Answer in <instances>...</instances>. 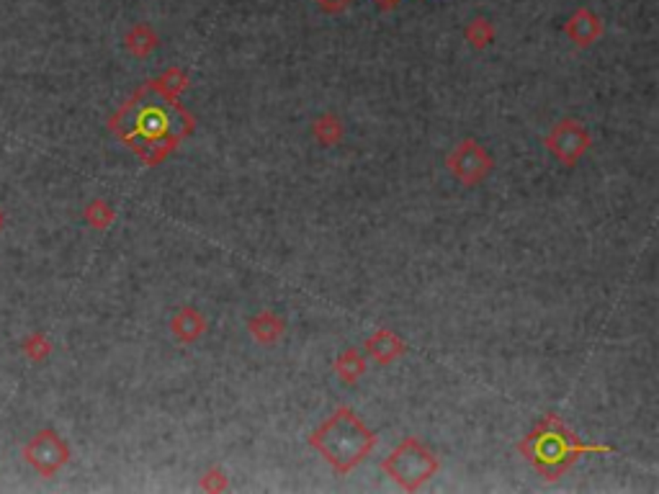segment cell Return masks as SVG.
I'll list each match as a JSON object with an SVG mask.
<instances>
[{"label": "cell", "mask_w": 659, "mask_h": 494, "mask_svg": "<svg viewBox=\"0 0 659 494\" xmlns=\"http://www.w3.org/2000/svg\"><path fill=\"white\" fill-rule=\"evenodd\" d=\"M153 96V104L145 101V93L139 88L108 122L111 131L122 142H127L147 168H157L165 157L173 155L178 145L194 131V119L188 111H183L180 101L173 104L160 98L157 93Z\"/></svg>", "instance_id": "obj_1"}, {"label": "cell", "mask_w": 659, "mask_h": 494, "mask_svg": "<svg viewBox=\"0 0 659 494\" xmlns=\"http://www.w3.org/2000/svg\"><path fill=\"white\" fill-rule=\"evenodd\" d=\"M520 456L531 464L546 482H557L583 456L590 453H613V445L584 443L559 415H546L531 433L518 443Z\"/></svg>", "instance_id": "obj_2"}, {"label": "cell", "mask_w": 659, "mask_h": 494, "mask_svg": "<svg viewBox=\"0 0 659 494\" xmlns=\"http://www.w3.org/2000/svg\"><path fill=\"white\" fill-rule=\"evenodd\" d=\"M306 443L340 476H345L371 456V451L377 448V433L351 407L343 404L306 438Z\"/></svg>", "instance_id": "obj_3"}, {"label": "cell", "mask_w": 659, "mask_h": 494, "mask_svg": "<svg viewBox=\"0 0 659 494\" xmlns=\"http://www.w3.org/2000/svg\"><path fill=\"white\" fill-rule=\"evenodd\" d=\"M441 461L438 456L433 453L431 448L423 441L407 435L405 441L400 443L384 461H381V471L394 482L400 484V490L405 492H417L423 490L433 476L438 474Z\"/></svg>", "instance_id": "obj_4"}, {"label": "cell", "mask_w": 659, "mask_h": 494, "mask_svg": "<svg viewBox=\"0 0 659 494\" xmlns=\"http://www.w3.org/2000/svg\"><path fill=\"white\" fill-rule=\"evenodd\" d=\"M70 459H73L70 443L52 427L36 430L24 445V461L44 479L60 474L62 468L70 464Z\"/></svg>", "instance_id": "obj_5"}, {"label": "cell", "mask_w": 659, "mask_h": 494, "mask_svg": "<svg viewBox=\"0 0 659 494\" xmlns=\"http://www.w3.org/2000/svg\"><path fill=\"white\" fill-rule=\"evenodd\" d=\"M446 168L461 185L474 188V185L487 181V176L492 173L495 162H492V155L484 150L477 139H464L449 153Z\"/></svg>", "instance_id": "obj_6"}, {"label": "cell", "mask_w": 659, "mask_h": 494, "mask_svg": "<svg viewBox=\"0 0 659 494\" xmlns=\"http://www.w3.org/2000/svg\"><path fill=\"white\" fill-rule=\"evenodd\" d=\"M544 145H546V150L557 157L561 165L572 168V165H577L587 155L592 139H590V131H587L583 122H577V119H561V122H557L549 129Z\"/></svg>", "instance_id": "obj_7"}, {"label": "cell", "mask_w": 659, "mask_h": 494, "mask_svg": "<svg viewBox=\"0 0 659 494\" xmlns=\"http://www.w3.org/2000/svg\"><path fill=\"white\" fill-rule=\"evenodd\" d=\"M603 19L592 11V8H577L569 19H567V24H564V34H567V39L575 44V47H592L600 36H603Z\"/></svg>", "instance_id": "obj_8"}, {"label": "cell", "mask_w": 659, "mask_h": 494, "mask_svg": "<svg viewBox=\"0 0 659 494\" xmlns=\"http://www.w3.org/2000/svg\"><path fill=\"white\" fill-rule=\"evenodd\" d=\"M366 356L379 365H389L407 356V342L392 330H377L363 345Z\"/></svg>", "instance_id": "obj_9"}, {"label": "cell", "mask_w": 659, "mask_h": 494, "mask_svg": "<svg viewBox=\"0 0 659 494\" xmlns=\"http://www.w3.org/2000/svg\"><path fill=\"white\" fill-rule=\"evenodd\" d=\"M171 335L180 342V345H194L206 335V317H203L196 307H180L173 317H171Z\"/></svg>", "instance_id": "obj_10"}, {"label": "cell", "mask_w": 659, "mask_h": 494, "mask_svg": "<svg viewBox=\"0 0 659 494\" xmlns=\"http://www.w3.org/2000/svg\"><path fill=\"white\" fill-rule=\"evenodd\" d=\"M248 333L260 345H276L283 338V333H286V319L281 314L271 312V310L255 312L248 319Z\"/></svg>", "instance_id": "obj_11"}, {"label": "cell", "mask_w": 659, "mask_h": 494, "mask_svg": "<svg viewBox=\"0 0 659 494\" xmlns=\"http://www.w3.org/2000/svg\"><path fill=\"white\" fill-rule=\"evenodd\" d=\"M145 85H147L153 93H157L160 98H165V101H173V104H176L178 98H180V93L188 88V73H186L183 67L173 65V67H168L163 75L147 80Z\"/></svg>", "instance_id": "obj_12"}, {"label": "cell", "mask_w": 659, "mask_h": 494, "mask_svg": "<svg viewBox=\"0 0 659 494\" xmlns=\"http://www.w3.org/2000/svg\"><path fill=\"white\" fill-rule=\"evenodd\" d=\"M160 47V36L150 24H134L124 34V50L137 59H147Z\"/></svg>", "instance_id": "obj_13"}, {"label": "cell", "mask_w": 659, "mask_h": 494, "mask_svg": "<svg viewBox=\"0 0 659 494\" xmlns=\"http://www.w3.org/2000/svg\"><path fill=\"white\" fill-rule=\"evenodd\" d=\"M332 371L337 373V379L343 381V384H348V387H355L363 376H366V371H369V364H366V356L361 353V350H355V348H348V350H343L337 358H335V364H332Z\"/></svg>", "instance_id": "obj_14"}, {"label": "cell", "mask_w": 659, "mask_h": 494, "mask_svg": "<svg viewBox=\"0 0 659 494\" xmlns=\"http://www.w3.org/2000/svg\"><path fill=\"white\" fill-rule=\"evenodd\" d=\"M345 134V124L340 122V116L335 114H322L312 122V137L322 145V147H335L343 142Z\"/></svg>", "instance_id": "obj_15"}, {"label": "cell", "mask_w": 659, "mask_h": 494, "mask_svg": "<svg viewBox=\"0 0 659 494\" xmlns=\"http://www.w3.org/2000/svg\"><path fill=\"white\" fill-rule=\"evenodd\" d=\"M83 219H85L88 227H93L99 232H106L116 222V208L111 207L106 199H93L88 207L83 208Z\"/></svg>", "instance_id": "obj_16"}, {"label": "cell", "mask_w": 659, "mask_h": 494, "mask_svg": "<svg viewBox=\"0 0 659 494\" xmlns=\"http://www.w3.org/2000/svg\"><path fill=\"white\" fill-rule=\"evenodd\" d=\"M52 350H54V345L47 338V333H31L21 342V353L28 364H47L52 358Z\"/></svg>", "instance_id": "obj_17"}, {"label": "cell", "mask_w": 659, "mask_h": 494, "mask_svg": "<svg viewBox=\"0 0 659 494\" xmlns=\"http://www.w3.org/2000/svg\"><path fill=\"white\" fill-rule=\"evenodd\" d=\"M464 39L472 50H487L495 42V27L484 16H477L464 28Z\"/></svg>", "instance_id": "obj_18"}, {"label": "cell", "mask_w": 659, "mask_h": 494, "mask_svg": "<svg viewBox=\"0 0 659 494\" xmlns=\"http://www.w3.org/2000/svg\"><path fill=\"white\" fill-rule=\"evenodd\" d=\"M199 490H203V492H227V474L219 467L206 468V474H203L202 482H199Z\"/></svg>", "instance_id": "obj_19"}, {"label": "cell", "mask_w": 659, "mask_h": 494, "mask_svg": "<svg viewBox=\"0 0 659 494\" xmlns=\"http://www.w3.org/2000/svg\"><path fill=\"white\" fill-rule=\"evenodd\" d=\"M325 13H343L353 0H314Z\"/></svg>", "instance_id": "obj_20"}, {"label": "cell", "mask_w": 659, "mask_h": 494, "mask_svg": "<svg viewBox=\"0 0 659 494\" xmlns=\"http://www.w3.org/2000/svg\"><path fill=\"white\" fill-rule=\"evenodd\" d=\"M377 3H379V8H384V11H389V8H394V5H397L400 0H377Z\"/></svg>", "instance_id": "obj_21"}, {"label": "cell", "mask_w": 659, "mask_h": 494, "mask_svg": "<svg viewBox=\"0 0 659 494\" xmlns=\"http://www.w3.org/2000/svg\"><path fill=\"white\" fill-rule=\"evenodd\" d=\"M3 227H5V214H3V208H0V232H3Z\"/></svg>", "instance_id": "obj_22"}]
</instances>
